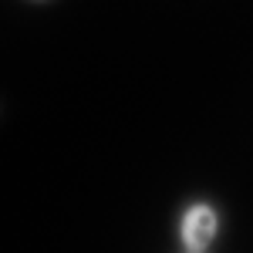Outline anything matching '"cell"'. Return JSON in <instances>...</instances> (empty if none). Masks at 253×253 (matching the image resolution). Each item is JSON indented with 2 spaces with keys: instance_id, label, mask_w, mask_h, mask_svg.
<instances>
[{
  "instance_id": "1",
  "label": "cell",
  "mask_w": 253,
  "mask_h": 253,
  "mask_svg": "<svg viewBox=\"0 0 253 253\" xmlns=\"http://www.w3.org/2000/svg\"><path fill=\"white\" fill-rule=\"evenodd\" d=\"M216 230H219V216H216V210L206 206V203L189 206V210L182 213V223H179V236H182V243L193 253L206 250V247L213 243Z\"/></svg>"
}]
</instances>
